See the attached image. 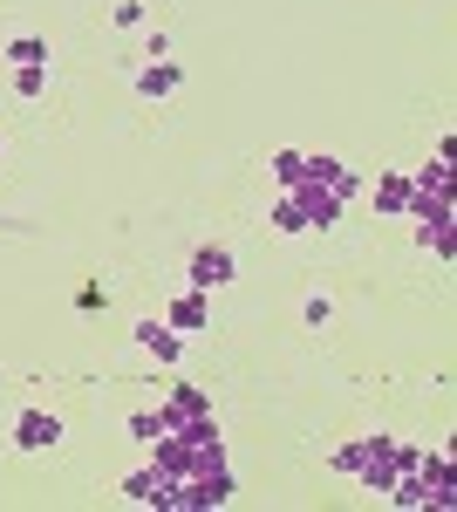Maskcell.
I'll list each match as a JSON object with an SVG mask.
<instances>
[{"label":"cell","instance_id":"cell-11","mask_svg":"<svg viewBox=\"0 0 457 512\" xmlns=\"http://www.w3.org/2000/svg\"><path fill=\"white\" fill-rule=\"evenodd\" d=\"M178 62H144V69H137V89H144V96H171V89H178Z\"/></svg>","mask_w":457,"mask_h":512},{"label":"cell","instance_id":"cell-18","mask_svg":"<svg viewBox=\"0 0 457 512\" xmlns=\"http://www.w3.org/2000/svg\"><path fill=\"white\" fill-rule=\"evenodd\" d=\"M328 315H335V301H328V294H314V301H307V328H321Z\"/></svg>","mask_w":457,"mask_h":512},{"label":"cell","instance_id":"cell-5","mask_svg":"<svg viewBox=\"0 0 457 512\" xmlns=\"http://www.w3.org/2000/svg\"><path fill=\"white\" fill-rule=\"evenodd\" d=\"M137 342H144V355H157V362H178V355H185V335H178L171 321H144Z\"/></svg>","mask_w":457,"mask_h":512},{"label":"cell","instance_id":"cell-6","mask_svg":"<svg viewBox=\"0 0 457 512\" xmlns=\"http://www.w3.org/2000/svg\"><path fill=\"white\" fill-rule=\"evenodd\" d=\"M307 178H314V185H328V192L342 198V205L355 198V171H348L342 158H307Z\"/></svg>","mask_w":457,"mask_h":512},{"label":"cell","instance_id":"cell-3","mask_svg":"<svg viewBox=\"0 0 457 512\" xmlns=\"http://www.w3.org/2000/svg\"><path fill=\"white\" fill-rule=\"evenodd\" d=\"M226 280H232L226 246H198V253H191V294H212V287H226Z\"/></svg>","mask_w":457,"mask_h":512},{"label":"cell","instance_id":"cell-15","mask_svg":"<svg viewBox=\"0 0 457 512\" xmlns=\"http://www.w3.org/2000/svg\"><path fill=\"white\" fill-rule=\"evenodd\" d=\"M273 233H307V219L294 212V198H287V192L273 198Z\"/></svg>","mask_w":457,"mask_h":512},{"label":"cell","instance_id":"cell-12","mask_svg":"<svg viewBox=\"0 0 457 512\" xmlns=\"http://www.w3.org/2000/svg\"><path fill=\"white\" fill-rule=\"evenodd\" d=\"M417 239L430 246V253H437V260H451V253H457V233H451V219H423V226H417Z\"/></svg>","mask_w":457,"mask_h":512},{"label":"cell","instance_id":"cell-10","mask_svg":"<svg viewBox=\"0 0 457 512\" xmlns=\"http://www.w3.org/2000/svg\"><path fill=\"white\" fill-rule=\"evenodd\" d=\"M123 499H130V506H157L164 512V472H137V478H123Z\"/></svg>","mask_w":457,"mask_h":512},{"label":"cell","instance_id":"cell-16","mask_svg":"<svg viewBox=\"0 0 457 512\" xmlns=\"http://www.w3.org/2000/svg\"><path fill=\"white\" fill-rule=\"evenodd\" d=\"M157 431H164V410H157V417H151V410H137V417H130V437H137V444H151Z\"/></svg>","mask_w":457,"mask_h":512},{"label":"cell","instance_id":"cell-8","mask_svg":"<svg viewBox=\"0 0 457 512\" xmlns=\"http://www.w3.org/2000/svg\"><path fill=\"white\" fill-rule=\"evenodd\" d=\"M171 328H178V335H198V328H205V321H212V301H205V294H178V301H171Z\"/></svg>","mask_w":457,"mask_h":512},{"label":"cell","instance_id":"cell-4","mask_svg":"<svg viewBox=\"0 0 457 512\" xmlns=\"http://www.w3.org/2000/svg\"><path fill=\"white\" fill-rule=\"evenodd\" d=\"M14 444H21V451H55V444H62V417H48V410H21Z\"/></svg>","mask_w":457,"mask_h":512},{"label":"cell","instance_id":"cell-14","mask_svg":"<svg viewBox=\"0 0 457 512\" xmlns=\"http://www.w3.org/2000/svg\"><path fill=\"white\" fill-rule=\"evenodd\" d=\"M273 178H280V192H294V185L307 178V158L301 151H280V158H273Z\"/></svg>","mask_w":457,"mask_h":512},{"label":"cell","instance_id":"cell-1","mask_svg":"<svg viewBox=\"0 0 457 512\" xmlns=\"http://www.w3.org/2000/svg\"><path fill=\"white\" fill-rule=\"evenodd\" d=\"M328 465H335L342 478H362L369 492H389L396 472H410V465H417V444H396V437H355V444H342Z\"/></svg>","mask_w":457,"mask_h":512},{"label":"cell","instance_id":"cell-13","mask_svg":"<svg viewBox=\"0 0 457 512\" xmlns=\"http://www.w3.org/2000/svg\"><path fill=\"white\" fill-rule=\"evenodd\" d=\"M7 62H14V69H48V41H41V35H21L14 48H7Z\"/></svg>","mask_w":457,"mask_h":512},{"label":"cell","instance_id":"cell-17","mask_svg":"<svg viewBox=\"0 0 457 512\" xmlns=\"http://www.w3.org/2000/svg\"><path fill=\"white\" fill-rule=\"evenodd\" d=\"M14 89H21V96H41V89H48V69H14Z\"/></svg>","mask_w":457,"mask_h":512},{"label":"cell","instance_id":"cell-2","mask_svg":"<svg viewBox=\"0 0 457 512\" xmlns=\"http://www.w3.org/2000/svg\"><path fill=\"white\" fill-rule=\"evenodd\" d=\"M287 198H294V212L307 219V233H328V226L342 219V198L328 192V185H314V178H301V185H294Z\"/></svg>","mask_w":457,"mask_h":512},{"label":"cell","instance_id":"cell-9","mask_svg":"<svg viewBox=\"0 0 457 512\" xmlns=\"http://www.w3.org/2000/svg\"><path fill=\"white\" fill-rule=\"evenodd\" d=\"M376 212H389V219H403V212H410V178H403V171L376 178Z\"/></svg>","mask_w":457,"mask_h":512},{"label":"cell","instance_id":"cell-7","mask_svg":"<svg viewBox=\"0 0 457 512\" xmlns=\"http://www.w3.org/2000/svg\"><path fill=\"white\" fill-rule=\"evenodd\" d=\"M191 417H212V396L205 390H171V403H164V431H171V424H191Z\"/></svg>","mask_w":457,"mask_h":512}]
</instances>
